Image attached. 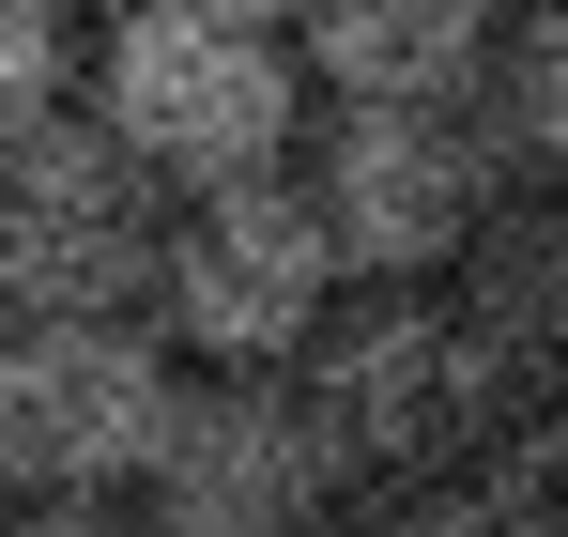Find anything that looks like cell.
Instances as JSON below:
<instances>
[{"label": "cell", "instance_id": "e0dca14e", "mask_svg": "<svg viewBox=\"0 0 568 537\" xmlns=\"http://www.w3.org/2000/svg\"><path fill=\"white\" fill-rule=\"evenodd\" d=\"M523 16H538V0H523Z\"/></svg>", "mask_w": 568, "mask_h": 537}, {"label": "cell", "instance_id": "3957f363", "mask_svg": "<svg viewBox=\"0 0 568 537\" xmlns=\"http://www.w3.org/2000/svg\"><path fill=\"white\" fill-rule=\"evenodd\" d=\"M338 231L307 170H262V184H200L170 200V262H154V338L185 368H307V338L338 323Z\"/></svg>", "mask_w": 568, "mask_h": 537}, {"label": "cell", "instance_id": "30bf717a", "mask_svg": "<svg viewBox=\"0 0 568 537\" xmlns=\"http://www.w3.org/2000/svg\"><path fill=\"white\" fill-rule=\"evenodd\" d=\"M476 123H491L507 184H554L568 200V0L507 16V47H491V78H476Z\"/></svg>", "mask_w": 568, "mask_h": 537}, {"label": "cell", "instance_id": "2e32d148", "mask_svg": "<svg viewBox=\"0 0 568 537\" xmlns=\"http://www.w3.org/2000/svg\"><path fill=\"white\" fill-rule=\"evenodd\" d=\"M16 507H31V492H16V460H0V523H16Z\"/></svg>", "mask_w": 568, "mask_h": 537}, {"label": "cell", "instance_id": "8fae6325", "mask_svg": "<svg viewBox=\"0 0 568 537\" xmlns=\"http://www.w3.org/2000/svg\"><path fill=\"white\" fill-rule=\"evenodd\" d=\"M78 92H93L78 0H0V154L47 139V123H78Z\"/></svg>", "mask_w": 568, "mask_h": 537}, {"label": "cell", "instance_id": "5b68a950", "mask_svg": "<svg viewBox=\"0 0 568 537\" xmlns=\"http://www.w3.org/2000/svg\"><path fill=\"white\" fill-rule=\"evenodd\" d=\"M307 200H323L354 292H446L523 184H507V154H491L476 108H323Z\"/></svg>", "mask_w": 568, "mask_h": 537}, {"label": "cell", "instance_id": "5bb4252c", "mask_svg": "<svg viewBox=\"0 0 568 537\" xmlns=\"http://www.w3.org/2000/svg\"><path fill=\"white\" fill-rule=\"evenodd\" d=\"M0 537H154V507H16Z\"/></svg>", "mask_w": 568, "mask_h": 537}, {"label": "cell", "instance_id": "7a4b0ae2", "mask_svg": "<svg viewBox=\"0 0 568 537\" xmlns=\"http://www.w3.org/2000/svg\"><path fill=\"white\" fill-rule=\"evenodd\" d=\"M292 384L354 476H476V446L523 415V384L462 323V292H338V323L307 338Z\"/></svg>", "mask_w": 568, "mask_h": 537}, {"label": "cell", "instance_id": "277c9868", "mask_svg": "<svg viewBox=\"0 0 568 537\" xmlns=\"http://www.w3.org/2000/svg\"><path fill=\"white\" fill-rule=\"evenodd\" d=\"M200 368L154 338V307L108 323H0V460L31 507H139Z\"/></svg>", "mask_w": 568, "mask_h": 537}, {"label": "cell", "instance_id": "6da1fadb", "mask_svg": "<svg viewBox=\"0 0 568 537\" xmlns=\"http://www.w3.org/2000/svg\"><path fill=\"white\" fill-rule=\"evenodd\" d=\"M78 108H93L170 200H200V184L292 170V139H307V62H292V31H262V16L123 0L93 31V92H78Z\"/></svg>", "mask_w": 568, "mask_h": 537}, {"label": "cell", "instance_id": "8992f818", "mask_svg": "<svg viewBox=\"0 0 568 537\" xmlns=\"http://www.w3.org/2000/svg\"><path fill=\"white\" fill-rule=\"evenodd\" d=\"M154 262H170V184L139 170L93 108L0 154V323L154 307Z\"/></svg>", "mask_w": 568, "mask_h": 537}, {"label": "cell", "instance_id": "4fadbf2b", "mask_svg": "<svg viewBox=\"0 0 568 537\" xmlns=\"http://www.w3.org/2000/svg\"><path fill=\"white\" fill-rule=\"evenodd\" d=\"M323 537H491V523H476L462 476H354V507H338Z\"/></svg>", "mask_w": 568, "mask_h": 537}, {"label": "cell", "instance_id": "9a60e30c", "mask_svg": "<svg viewBox=\"0 0 568 537\" xmlns=\"http://www.w3.org/2000/svg\"><path fill=\"white\" fill-rule=\"evenodd\" d=\"M215 16H262V31H292V16H307V0H215Z\"/></svg>", "mask_w": 568, "mask_h": 537}, {"label": "cell", "instance_id": "52a82bcc", "mask_svg": "<svg viewBox=\"0 0 568 537\" xmlns=\"http://www.w3.org/2000/svg\"><path fill=\"white\" fill-rule=\"evenodd\" d=\"M139 507H154V537H323L354 507V460L292 368H200Z\"/></svg>", "mask_w": 568, "mask_h": 537}, {"label": "cell", "instance_id": "7c38bea8", "mask_svg": "<svg viewBox=\"0 0 568 537\" xmlns=\"http://www.w3.org/2000/svg\"><path fill=\"white\" fill-rule=\"evenodd\" d=\"M476 523L491 537H568V399H523L491 446H476Z\"/></svg>", "mask_w": 568, "mask_h": 537}, {"label": "cell", "instance_id": "9c48e42d", "mask_svg": "<svg viewBox=\"0 0 568 537\" xmlns=\"http://www.w3.org/2000/svg\"><path fill=\"white\" fill-rule=\"evenodd\" d=\"M462 292V323L507 354V384L523 399H568V200L554 184H523L491 231H476V262L446 276Z\"/></svg>", "mask_w": 568, "mask_h": 537}, {"label": "cell", "instance_id": "ba28073f", "mask_svg": "<svg viewBox=\"0 0 568 537\" xmlns=\"http://www.w3.org/2000/svg\"><path fill=\"white\" fill-rule=\"evenodd\" d=\"M507 16L523 0H307L292 62H307L323 108H476Z\"/></svg>", "mask_w": 568, "mask_h": 537}]
</instances>
